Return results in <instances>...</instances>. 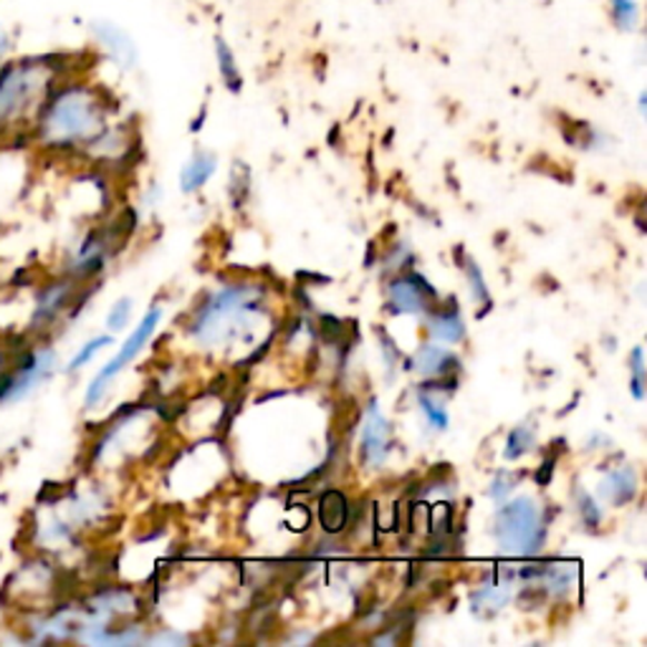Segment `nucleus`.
I'll return each mask as SVG.
<instances>
[{
    "label": "nucleus",
    "instance_id": "nucleus-1",
    "mask_svg": "<svg viewBox=\"0 0 647 647\" xmlns=\"http://www.w3.org/2000/svg\"><path fill=\"white\" fill-rule=\"evenodd\" d=\"M109 115L112 101L104 89L87 79L63 77L43 99L29 129L43 150H87L109 127Z\"/></svg>",
    "mask_w": 647,
    "mask_h": 647
},
{
    "label": "nucleus",
    "instance_id": "nucleus-2",
    "mask_svg": "<svg viewBox=\"0 0 647 647\" xmlns=\"http://www.w3.org/2000/svg\"><path fill=\"white\" fill-rule=\"evenodd\" d=\"M67 71V57H23L0 63V135L31 127L43 99Z\"/></svg>",
    "mask_w": 647,
    "mask_h": 647
},
{
    "label": "nucleus",
    "instance_id": "nucleus-3",
    "mask_svg": "<svg viewBox=\"0 0 647 647\" xmlns=\"http://www.w3.org/2000/svg\"><path fill=\"white\" fill-rule=\"evenodd\" d=\"M494 531L501 551L521 554V557H534L547 541V526L541 521L539 506L526 496L498 508Z\"/></svg>",
    "mask_w": 647,
    "mask_h": 647
},
{
    "label": "nucleus",
    "instance_id": "nucleus-4",
    "mask_svg": "<svg viewBox=\"0 0 647 647\" xmlns=\"http://www.w3.org/2000/svg\"><path fill=\"white\" fill-rule=\"evenodd\" d=\"M57 349L43 347L26 355L16 367H8V372L0 377V405H16L26 400L57 372Z\"/></svg>",
    "mask_w": 647,
    "mask_h": 647
},
{
    "label": "nucleus",
    "instance_id": "nucleus-5",
    "mask_svg": "<svg viewBox=\"0 0 647 647\" xmlns=\"http://www.w3.org/2000/svg\"><path fill=\"white\" fill-rule=\"evenodd\" d=\"M160 321H162V309H150V311H147V317L140 324H137V329L125 339L122 349H119V352L112 359H109V362L104 367L99 369L94 380L89 382L87 392H84V405H87V408H97V405L101 400H104L107 392H109V385H112L115 377L119 372H122V369L129 362H132V359H137V355L142 352L145 345H147V341H150V337L155 335L157 324H160Z\"/></svg>",
    "mask_w": 647,
    "mask_h": 647
},
{
    "label": "nucleus",
    "instance_id": "nucleus-6",
    "mask_svg": "<svg viewBox=\"0 0 647 647\" xmlns=\"http://www.w3.org/2000/svg\"><path fill=\"white\" fill-rule=\"evenodd\" d=\"M390 450V422L380 412V405L372 400L367 405L362 420V460L369 468H380Z\"/></svg>",
    "mask_w": 647,
    "mask_h": 647
},
{
    "label": "nucleus",
    "instance_id": "nucleus-7",
    "mask_svg": "<svg viewBox=\"0 0 647 647\" xmlns=\"http://www.w3.org/2000/svg\"><path fill=\"white\" fill-rule=\"evenodd\" d=\"M387 296H390V311L418 313L428 307V299H436V289L420 273H410L387 286Z\"/></svg>",
    "mask_w": 647,
    "mask_h": 647
},
{
    "label": "nucleus",
    "instance_id": "nucleus-8",
    "mask_svg": "<svg viewBox=\"0 0 647 647\" xmlns=\"http://www.w3.org/2000/svg\"><path fill=\"white\" fill-rule=\"evenodd\" d=\"M91 36H94L97 46L109 61L117 67L132 69L137 63V46L129 39V33L119 29L112 21H94L91 23Z\"/></svg>",
    "mask_w": 647,
    "mask_h": 647
},
{
    "label": "nucleus",
    "instance_id": "nucleus-9",
    "mask_svg": "<svg viewBox=\"0 0 647 647\" xmlns=\"http://www.w3.org/2000/svg\"><path fill=\"white\" fill-rule=\"evenodd\" d=\"M71 299H73V281H57V283L46 286V289L36 296V301H33L31 329L53 327L61 313L69 309Z\"/></svg>",
    "mask_w": 647,
    "mask_h": 647
},
{
    "label": "nucleus",
    "instance_id": "nucleus-10",
    "mask_svg": "<svg viewBox=\"0 0 647 647\" xmlns=\"http://www.w3.org/2000/svg\"><path fill=\"white\" fill-rule=\"evenodd\" d=\"M635 494H637V476H635V470L627 466L609 470V474L603 478V484H599V498L615 506L630 504Z\"/></svg>",
    "mask_w": 647,
    "mask_h": 647
},
{
    "label": "nucleus",
    "instance_id": "nucleus-11",
    "mask_svg": "<svg viewBox=\"0 0 647 647\" xmlns=\"http://www.w3.org/2000/svg\"><path fill=\"white\" fill-rule=\"evenodd\" d=\"M412 369H418L422 377H446L450 369H458V357L450 355L448 349L425 345L418 349V355L410 362Z\"/></svg>",
    "mask_w": 647,
    "mask_h": 647
},
{
    "label": "nucleus",
    "instance_id": "nucleus-12",
    "mask_svg": "<svg viewBox=\"0 0 647 647\" xmlns=\"http://www.w3.org/2000/svg\"><path fill=\"white\" fill-rule=\"evenodd\" d=\"M319 521L327 534L345 531L349 521V501L341 491H327L319 498Z\"/></svg>",
    "mask_w": 647,
    "mask_h": 647
},
{
    "label": "nucleus",
    "instance_id": "nucleus-13",
    "mask_svg": "<svg viewBox=\"0 0 647 647\" xmlns=\"http://www.w3.org/2000/svg\"><path fill=\"white\" fill-rule=\"evenodd\" d=\"M430 337L442 341V345H458L466 337V324L460 319L458 309H440L428 317Z\"/></svg>",
    "mask_w": 647,
    "mask_h": 647
},
{
    "label": "nucleus",
    "instance_id": "nucleus-14",
    "mask_svg": "<svg viewBox=\"0 0 647 647\" xmlns=\"http://www.w3.org/2000/svg\"><path fill=\"white\" fill-rule=\"evenodd\" d=\"M216 61H218V73L220 81H223L230 94H240L243 89V73H240L236 51L230 49V43L223 36H216Z\"/></svg>",
    "mask_w": 647,
    "mask_h": 647
},
{
    "label": "nucleus",
    "instance_id": "nucleus-15",
    "mask_svg": "<svg viewBox=\"0 0 647 647\" xmlns=\"http://www.w3.org/2000/svg\"><path fill=\"white\" fill-rule=\"evenodd\" d=\"M216 168H218V162L210 152H196V157H192V160L185 165V170L180 175V190L188 192V196L190 192L200 190L202 185L212 178Z\"/></svg>",
    "mask_w": 647,
    "mask_h": 647
},
{
    "label": "nucleus",
    "instance_id": "nucleus-16",
    "mask_svg": "<svg viewBox=\"0 0 647 647\" xmlns=\"http://www.w3.org/2000/svg\"><path fill=\"white\" fill-rule=\"evenodd\" d=\"M607 13L619 33H635L640 29L643 13L637 0H607Z\"/></svg>",
    "mask_w": 647,
    "mask_h": 647
},
{
    "label": "nucleus",
    "instance_id": "nucleus-17",
    "mask_svg": "<svg viewBox=\"0 0 647 647\" xmlns=\"http://www.w3.org/2000/svg\"><path fill=\"white\" fill-rule=\"evenodd\" d=\"M112 335H101V337H94V339H89L87 345H81V349L77 355L71 357V362L67 365V372L73 375V372H79V369H84L91 359H94L101 349H107L109 345H112Z\"/></svg>",
    "mask_w": 647,
    "mask_h": 647
},
{
    "label": "nucleus",
    "instance_id": "nucleus-18",
    "mask_svg": "<svg viewBox=\"0 0 647 647\" xmlns=\"http://www.w3.org/2000/svg\"><path fill=\"white\" fill-rule=\"evenodd\" d=\"M531 448H534V430L526 428V425H519V428H514L511 432H508L504 456L506 460H519Z\"/></svg>",
    "mask_w": 647,
    "mask_h": 647
},
{
    "label": "nucleus",
    "instance_id": "nucleus-19",
    "mask_svg": "<svg viewBox=\"0 0 647 647\" xmlns=\"http://www.w3.org/2000/svg\"><path fill=\"white\" fill-rule=\"evenodd\" d=\"M630 372H633V382H630V390L633 397L637 402L645 400V382H647V375H645V359H643V347H635L633 355H630Z\"/></svg>",
    "mask_w": 647,
    "mask_h": 647
},
{
    "label": "nucleus",
    "instance_id": "nucleus-20",
    "mask_svg": "<svg viewBox=\"0 0 647 647\" xmlns=\"http://www.w3.org/2000/svg\"><path fill=\"white\" fill-rule=\"evenodd\" d=\"M418 405H420V410H422V415L425 418H428V422L432 425V428L436 430H448V422H450V418H448V412H446V408H440L438 402H432L428 395H418Z\"/></svg>",
    "mask_w": 647,
    "mask_h": 647
},
{
    "label": "nucleus",
    "instance_id": "nucleus-21",
    "mask_svg": "<svg viewBox=\"0 0 647 647\" xmlns=\"http://www.w3.org/2000/svg\"><path fill=\"white\" fill-rule=\"evenodd\" d=\"M577 508L581 516V524L589 526V529H597L603 524V508L595 504V498L587 496L585 491H577Z\"/></svg>",
    "mask_w": 647,
    "mask_h": 647
},
{
    "label": "nucleus",
    "instance_id": "nucleus-22",
    "mask_svg": "<svg viewBox=\"0 0 647 647\" xmlns=\"http://www.w3.org/2000/svg\"><path fill=\"white\" fill-rule=\"evenodd\" d=\"M129 317H132V299H119L107 313V327L109 331H122L127 329Z\"/></svg>",
    "mask_w": 647,
    "mask_h": 647
},
{
    "label": "nucleus",
    "instance_id": "nucleus-23",
    "mask_svg": "<svg viewBox=\"0 0 647 647\" xmlns=\"http://www.w3.org/2000/svg\"><path fill=\"white\" fill-rule=\"evenodd\" d=\"M464 271L468 276L470 291H474L476 299L480 303H488V289H486V279H484V273H480V268L474 261H470V258H466V261H464Z\"/></svg>",
    "mask_w": 647,
    "mask_h": 647
},
{
    "label": "nucleus",
    "instance_id": "nucleus-24",
    "mask_svg": "<svg viewBox=\"0 0 647 647\" xmlns=\"http://www.w3.org/2000/svg\"><path fill=\"white\" fill-rule=\"evenodd\" d=\"M13 53V33L6 23H0V63L11 59Z\"/></svg>",
    "mask_w": 647,
    "mask_h": 647
},
{
    "label": "nucleus",
    "instance_id": "nucleus-25",
    "mask_svg": "<svg viewBox=\"0 0 647 647\" xmlns=\"http://www.w3.org/2000/svg\"><path fill=\"white\" fill-rule=\"evenodd\" d=\"M511 488H514V478L511 476H506L501 474L496 480H494V488H491V496L496 498V501H504V498L511 494Z\"/></svg>",
    "mask_w": 647,
    "mask_h": 647
},
{
    "label": "nucleus",
    "instance_id": "nucleus-26",
    "mask_svg": "<svg viewBox=\"0 0 647 647\" xmlns=\"http://www.w3.org/2000/svg\"><path fill=\"white\" fill-rule=\"evenodd\" d=\"M551 470H554V460H547V464H541L539 474H536V480H539V486H547L551 480Z\"/></svg>",
    "mask_w": 647,
    "mask_h": 647
},
{
    "label": "nucleus",
    "instance_id": "nucleus-27",
    "mask_svg": "<svg viewBox=\"0 0 647 647\" xmlns=\"http://www.w3.org/2000/svg\"><path fill=\"white\" fill-rule=\"evenodd\" d=\"M8 367H11V365H8V355H6V349L0 347V377L8 372Z\"/></svg>",
    "mask_w": 647,
    "mask_h": 647
}]
</instances>
